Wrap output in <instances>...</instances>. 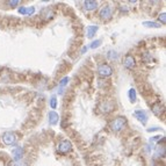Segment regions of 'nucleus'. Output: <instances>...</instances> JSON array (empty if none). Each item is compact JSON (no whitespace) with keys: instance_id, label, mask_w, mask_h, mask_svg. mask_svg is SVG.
Listing matches in <instances>:
<instances>
[{"instance_id":"nucleus-20","label":"nucleus","mask_w":166,"mask_h":166,"mask_svg":"<svg viewBox=\"0 0 166 166\" xmlns=\"http://www.w3.org/2000/svg\"><path fill=\"white\" fill-rule=\"evenodd\" d=\"M117 57H119V56H117V53H116L115 51H109L108 52L109 59H117Z\"/></svg>"},{"instance_id":"nucleus-12","label":"nucleus","mask_w":166,"mask_h":166,"mask_svg":"<svg viewBox=\"0 0 166 166\" xmlns=\"http://www.w3.org/2000/svg\"><path fill=\"white\" fill-rule=\"evenodd\" d=\"M98 7V2L96 1H93V0H87L84 2V8L86 11H94L96 10Z\"/></svg>"},{"instance_id":"nucleus-19","label":"nucleus","mask_w":166,"mask_h":166,"mask_svg":"<svg viewBox=\"0 0 166 166\" xmlns=\"http://www.w3.org/2000/svg\"><path fill=\"white\" fill-rule=\"evenodd\" d=\"M100 45H101V40H95V41L92 42L91 48H92V49H95V48H99Z\"/></svg>"},{"instance_id":"nucleus-8","label":"nucleus","mask_w":166,"mask_h":166,"mask_svg":"<svg viewBox=\"0 0 166 166\" xmlns=\"http://www.w3.org/2000/svg\"><path fill=\"white\" fill-rule=\"evenodd\" d=\"M123 65H124V67H127V69H129V70H131V69L135 67V65H136V63H135V58H134L131 55H127V56L124 57Z\"/></svg>"},{"instance_id":"nucleus-3","label":"nucleus","mask_w":166,"mask_h":166,"mask_svg":"<svg viewBox=\"0 0 166 166\" xmlns=\"http://www.w3.org/2000/svg\"><path fill=\"white\" fill-rule=\"evenodd\" d=\"M100 19L101 20H104V21H108V20L112 19V16H113V10H112V7L110 6H104L101 10H100Z\"/></svg>"},{"instance_id":"nucleus-4","label":"nucleus","mask_w":166,"mask_h":166,"mask_svg":"<svg viewBox=\"0 0 166 166\" xmlns=\"http://www.w3.org/2000/svg\"><path fill=\"white\" fill-rule=\"evenodd\" d=\"M98 73H99L100 77L106 78V77L112 76L113 69H112V66L108 65V64H101V65H99V67H98Z\"/></svg>"},{"instance_id":"nucleus-16","label":"nucleus","mask_w":166,"mask_h":166,"mask_svg":"<svg viewBox=\"0 0 166 166\" xmlns=\"http://www.w3.org/2000/svg\"><path fill=\"white\" fill-rule=\"evenodd\" d=\"M128 96H129V99H130L131 102H136V100H137V94H136L135 88H130V90H129Z\"/></svg>"},{"instance_id":"nucleus-25","label":"nucleus","mask_w":166,"mask_h":166,"mask_svg":"<svg viewBox=\"0 0 166 166\" xmlns=\"http://www.w3.org/2000/svg\"><path fill=\"white\" fill-rule=\"evenodd\" d=\"M85 51H87V47H84V48H83V50H81V53H84Z\"/></svg>"},{"instance_id":"nucleus-22","label":"nucleus","mask_w":166,"mask_h":166,"mask_svg":"<svg viewBox=\"0 0 166 166\" xmlns=\"http://www.w3.org/2000/svg\"><path fill=\"white\" fill-rule=\"evenodd\" d=\"M159 21H160L163 24L166 23V14H165V13H161V14H159Z\"/></svg>"},{"instance_id":"nucleus-21","label":"nucleus","mask_w":166,"mask_h":166,"mask_svg":"<svg viewBox=\"0 0 166 166\" xmlns=\"http://www.w3.org/2000/svg\"><path fill=\"white\" fill-rule=\"evenodd\" d=\"M7 5H10L11 7H16L18 5H20V1H18V0H13V1H7Z\"/></svg>"},{"instance_id":"nucleus-11","label":"nucleus","mask_w":166,"mask_h":166,"mask_svg":"<svg viewBox=\"0 0 166 166\" xmlns=\"http://www.w3.org/2000/svg\"><path fill=\"white\" fill-rule=\"evenodd\" d=\"M98 29H99L98 26H87L86 27V36L88 38L94 37V35L98 32Z\"/></svg>"},{"instance_id":"nucleus-9","label":"nucleus","mask_w":166,"mask_h":166,"mask_svg":"<svg viewBox=\"0 0 166 166\" xmlns=\"http://www.w3.org/2000/svg\"><path fill=\"white\" fill-rule=\"evenodd\" d=\"M151 109H152V113L155 115H157V116H160L163 113H164V106L160 104V102H157V104H152V107H151Z\"/></svg>"},{"instance_id":"nucleus-24","label":"nucleus","mask_w":166,"mask_h":166,"mask_svg":"<svg viewBox=\"0 0 166 166\" xmlns=\"http://www.w3.org/2000/svg\"><path fill=\"white\" fill-rule=\"evenodd\" d=\"M157 130H160V128H159V127H156V128H149V129H147V131H149V133H152V131H157Z\"/></svg>"},{"instance_id":"nucleus-6","label":"nucleus","mask_w":166,"mask_h":166,"mask_svg":"<svg viewBox=\"0 0 166 166\" xmlns=\"http://www.w3.org/2000/svg\"><path fill=\"white\" fill-rule=\"evenodd\" d=\"M134 115H135V117H136L139 122H142V124H147L149 117H147V113H145L144 110H142V109H139V110H135Z\"/></svg>"},{"instance_id":"nucleus-10","label":"nucleus","mask_w":166,"mask_h":166,"mask_svg":"<svg viewBox=\"0 0 166 166\" xmlns=\"http://www.w3.org/2000/svg\"><path fill=\"white\" fill-rule=\"evenodd\" d=\"M48 117H49V123L51 124V126H56L58 123V121H59V115L56 112H53V110H51L49 113Z\"/></svg>"},{"instance_id":"nucleus-1","label":"nucleus","mask_w":166,"mask_h":166,"mask_svg":"<svg viewBox=\"0 0 166 166\" xmlns=\"http://www.w3.org/2000/svg\"><path fill=\"white\" fill-rule=\"evenodd\" d=\"M126 124H127V120L124 116H119V117H116L115 120H113L110 124H109V127L110 129L115 131V133H117V131H121L122 129L126 127Z\"/></svg>"},{"instance_id":"nucleus-14","label":"nucleus","mask_w":166,"mask_h":166,"mask_svg":"<svg viewBox=\"0 0 166 166\" xmlns=\"http://www.w3.org/2000/svg\"><path fill=\"white\" fill-rule=\"evenodd\" d=\"M69 81H70V78H69V77H64L62 80L59 81V92H58V94H62L63 91H64L63 88L69 84Z\"/></svg>"},{"instance_id":"nucleus-15","label":"nucleus","mask_w":166,"mask_h":166,"mask_svg":"<svg viewBox=\"0 0 166 166\" xmlns=\"http://www.w3.org/2000/svg\"><path fill=\"white\" fill-rule=\"evenodd\" d=\"M143 26L147 27V28H160L161 24L157 23V22H153V21H144V22H143Z\"/></svg>"},{"instance_id":"nucleus-2","label":"nucleus","mask_w":166,"mask_h":166,"mask_svg":"<svg viewBox=\"0 0 166 166\" xmlns=\"http://www.w3.org/2000/svg\"><path fill=\"white\" fill-rule=\"evenodd\" d=\"M57 150L61 155H65V153H67V152H70L72 150L71 142L67 141V139H63V141H61V142L58 143Z\"/></svg>"},{"instance_id":"nucleus-13","label":"nucleus","mask_w":166,"mask_h":166,"mask_svg":"<svg viewBox=\"0 0 166 166\" xmlns=\"http://www.w3.org/2000/svg\"><path fill=\"white\" fill-rule=\"evenodd\" d=\"M23 157V147H16L14 150V152H13V158H14L15 160H20L21 158Z\"/></svg>"},{"instance_id":"nucleus-5","label":"nucleus","mask_w":166,"mask_h":166,"mask_svg":"<svg viewBox=\"0 0 166 166\" xmlns=\"http://www.w3.org/2000/svg\"><path fill=\"white\" fill-rule=\"evenodd\" d=\"M2 141H4V143H5L6 145L12 147V145H14L15 142H16V136H15L14 133L7 131V133H5L2 135Z\"/></svg>"},{"instance_id":"nucleus-18","label":"nucleus","mask_w":166,"mask_h":166,"mask_svg":"<svg viewBox=\"0 0 166 166\" xmlns=\"http://www.w3.org/2000/svg\"><path fill=\"white\" fill-rule=\"evenodd\" d=\"M35 13V7H26L24 8V15H33Z\"/></svg>"},{"instance_id":"nucleus-23","label":"nucleus","mask_w":166,"mask_h":166,"mask_svg":"<svg viewBox=\"0 0 166 166\" xmlns=\"http://www.w3.org/2000/svg\"><path fill=\"white\" fill-rule=\"evenodd\" d=\"M120 10H121V12H124V13H128L129 12V8L126 5L121 6V7H120Z\"/></svg>"},{"instance_id":"nucleus-7","label":"nucleus","mask_w":166,"mask_h":166,"mask_svg":"<svg viewBox=\"0 0 166 166\" xmlns=\"http://www.w3.org/2000/svg\"><path fill=\"white\" fill-rule=\"evenodd\" d=\"M99 109L102 113H109L114 109V104L110 102V101H104L99 104Z\"/></svg>"},{"instance_id":"nucleus-17","label":"nucleus","mask_w":166,"mask_h":166,"mask_svg":"<svg viewBox=\"0 0 166 166\" xmlns=\"http://www.w3.org/2000/svg\"><path fill=\"white\" fill-rule=\"evenodd\" d=\"M50 107L52 109H55L57 107V98L55 96V95H52L51 98H50Z\"/></svg>"}]
</instances>
